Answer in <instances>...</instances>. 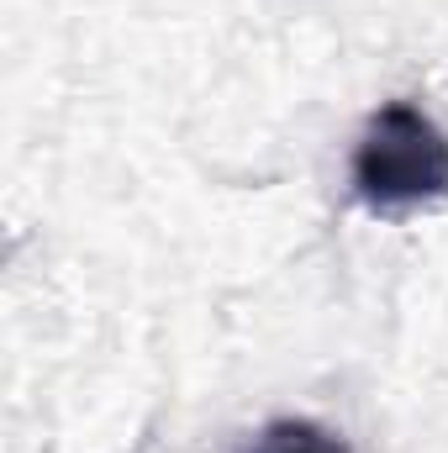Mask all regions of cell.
Here are the masks:
<instances>
[{
  "label": "cell",
  "instance_id": "6da1fadb",
  "mask_svg": "<svg viewBox=\"0 0 448 453\" xmlns=\"http://www.w3.org/2000/svg\"><path fill=\"white\" fill-rule=\"evenodd\" d=\"M353 196L375 211H412L448 196V132L412 101H385L369 116L353 164Z\"/></svg>",
  "mask_w": 448,
  "mask_h": 453
},
{
  "label": "cell",
  "instance_id": "7a4b0ae2",
  "mask_svg": "<svg viewBox=\"0 0 448 453\" xmlns=\"http://www.w3.org/2000/svg\"><path fill=\"white\" fill-rule=\"evenodd\" d=\"M253 453H348V449L337 443L333 433H317L306 422H280V427L264 433V443Z\"/></svg>",
  "mask_w": 448,
  "mask_h": 453
}]
</instances>
